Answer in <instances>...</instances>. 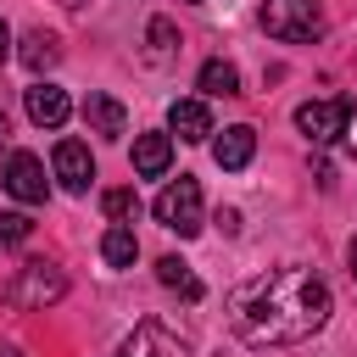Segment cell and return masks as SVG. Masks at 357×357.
<instances>
[{
  "label": "cell",
  "instance_id": "obj_4",
  "mask_svg": "<svg viewBox=\"0 0 357 357\" xmlns=\"http://www.w3.org/2000/svg\"><path fill=\"white\" fill-rule=\"evenodd\" d=\"M156 223L162 229H173L178 240H190V234H201V184L190 178V173H178L162 195H156Z\"/></svg>",
  "mask_w": 357,
  "mask_h": 357
},
{
  "label": "cell",
  "instance_id": "obj_25",
  "mask_svg": "<svg viewBox=\"0 0 357 357\" xmlns=\"http://www.w3.org/2000/svg\"><path fill=\"white\" fill-rule=\"evenodd\" d=\"M0 357H22V351H17V346H0Z\"/></svg>",
  "mask_w": 357,
  "mask_h": 357
},
{
  "label": "cell",
  "instance_id": "obj_13",
  "mask_svg": "<svg viewBox=\"0 0 357 357\" xmlns=\"http://www.w3.org/2000/svg\"><path fill=\"white\" fill-rule=\"evenodd\" d=\"M167 128H173L178 139H206V134H212L206 100H173V106H167Z\"/></svg>",
  "mask_w": 357,
  "mask_h": 357
},
{
  "label": "cell",
  "instance_id": "obj_24",
  "mask_svg": "<svg viewBox=\"0 0 357 357\" xmlns=\"http://www.w3.org/2000/svg\"><path fill=\"white\" fill-rule=\"evenodd\" d=\"M346 257H351V279H357V240H351V251H346Z\"/></svg>",
  "mask_w": 357,
  "mask_h": 357
},
{
  "label": "cell",
  "instance_id": "obj_7",
  "mask_svg": "<svg viewBox=\"0 0 357 357\" xmlns=\"http://www.w3.org/2000/svg\"><path fill=\"white\" fill-rule=\"evenodd\" d=\"M117 357H190V346H184L167 324L145 318V324H134V335L117 346Z\"/></svg>",
  "mask_w": 357,
  "mask_h": 357
},
{
  "label": "cell",
  "instance_id": "obj_20",
  "mask_svg": "<svg viewBox=\"0 0 357 357\" xmlns=\"http://www.w3.org/2000/svg\"><path fill=\"white\" fill-rule=\"evenodd\" d=\"M33 234V218L28 212H0V245H22Z\"/></svg>",
  "mask_w": 357,
  "mask_h": 357
},
{
  "label": "cell",
  "instance_id": "obj_10",
  "mask_svg": "<svg viewBox=\"0 0 357 357\" xmlns=\"http://www.w3.org/2000/svg\"><path fill=\"white\" fill-rule=\"evenodd\" d=\"M212 156H218V167H223V173H240V167L257 156V128H245V123L223 128V134H218V145H212Z\"/></svg>",
  "mask_w": 357,
  "mask_h": 357
},
{
  "label": "cell",
  "instance_id": "obj_2",
  "mask_svg": "<svg viewBox=\"0 0 357 357\" xmlns=\"http://www.w3.org/2000/svg\"><path fill=\"white\" fill-rule=\"evenodd\" d=\"M61 296H67V273H61L56 262H45V257L22 262V268L11 273V284H6V301H11L17 312H39V307H50V301H61Z\"/></svg>",
  "mask_w": 357,
  "mask_h": 357
},
{
  "label": "cell",
  "instance_id": "obj_23",
  "mask_svg": "<svg viewBox=\"0 0 357 357\" xmlns=\"http://www.w3.org/2000/svg\"><path fill=\"white\" fill-rule=\"evenodd\" d=\"M6 139H11V123H6V112H0V145H6Z\"/></svg>",
  "mask_w": 357,
  "mask_h": 357
},
{
  "label": "cell",
  "instance_id": "obj_6",
  "mask_svg": "<svg viewBox=\"0 0 357 357\" xmlns=\"http://www.w3.org/2000/svg\"><path fill=\"white\" fill-rule=\"evenodd\" d=\"M0 184H6V195H17L22 206H39V201L50 195V184H45V162H39L33 151H11V156L0 162Z\"/></svg>",
  "mask_w": 357,
  "mask_h": 357
},
{
  "label": "cell",
  "instance_id": "obj_26",
  "mask_svg": "<svg viewBox=\"0 0 357 357\" xmlns=\"http://www.w3.org/2000/svg\"><path fill=\"white\" fill-rule=\"evenodd\" d=\"M56 6H84V0H56Z\"/></svg>",
  "mask_w": 357,
  "mask_h": 357
},
{
  "label": "cell",
  "instance_id": "obj_18",
  "mask_svg": "<svg viewBox=\"0 0 357 357\" xmlns=\"http://www.w3.org/2000/svg\"><path fill=\"white\" fill-rule=\"evenodd\" d=\"M201 89H206V95H240L234 61H206V67H201Z\"/></svg>",
  "mask_w": 357,
  "mask_h": 357
},
{
  "label": "cell",
  "instance_id": "obj_19",
  "mask_svg": "<svg viewBox=\"0 0 357 357\" xmlns=\"http://www.w3.org/2000/svg\"><path fill=\"white\" fill-rule=\"evenodd\" d=\"M100 212H106L112 223H128V218H139V195H134V190H106V195H100Z\"/></svg>",
  "mask_w": 357,
  "mask_h": 357
},
{
  "label": "cell",
  "instance_id": "obj_22",
  "mask_svg": "<svg viewBox=\"0 0 357 357\" xmlns=\"http://www.w3.org/2000/svg\"><path fill=\"white\" fill-rule=\"evenodd\" d=\"M11 56V33H6V22H0V61Z\"/></svg>",
  "mask_w": 357,
  "mask_h": 357
},
{
  "label": "cell",
  "instance_id": "obj_8",
  "mask_svg": "<svg viewBox=\"0 0 357 357\" xmlns=\"http://www.w3.org/2000/svg\"><path fill=\"white\" fill-rule=\"evenodd\" d=\"M22 106H28V117H33L39 128H61V123L73 117V100H67V89H56V84L22 89Z\"/></svg>",
  "mask_w": 357,
  "mask_h": 357
},
{
  "label": "cell",
  "instance_id": "obj_21",
  "mask_svg": "<svg viewBox=\"0 0 357 357\" xmlns=\"http://www.w3.org/2000/svg\"><path fill=\"white\" fill-rule=\"evenodd\" d=\"M218 229H223V234H234V229H240V212H234V206H223V212H218Z\"/></svg>",
  "mask_w": 357,
  "mask_h": 357
},
{
  "label": "cell",
  "instance_id": "obj_1",
  "mask_svg": "<svg viewBox=\"0 0 357 357\" xmlns=\"http://www.w3.org/2000/svg\"><path fill=\"white\" fill-rule=\"evenodd\" d=\"M329 318V284L312 268H268L229 296V329L245 346H296Z\"/></svg>",
  "mask_w": 357,
  "mask_h": 357
},
{
  "label": "cell",
  "instance_id": "obj_3",
  "mask_svg": "<svg viewBox=\"0 0 357 357\" xmlns=\"http://www.w3.org/2000/svg\"><path fill=\"white\" fill-rule=\"evenodd\" d=\"M262 28H268V39L312 45L324 33V11H318V0H262Z\"/></svg>",
  "mask_w": 357,
  "mask_h": 357
},
{
  "label": "cell",
  "instance_id": "obj_14",
  "mask_svg": "<svg viewBox=\"0 0 357 357\" xmlns=\"http://www.w3.org/2000/svg\"><path fill=\"white\" fill-rule=\"evenodd\" d=\"M178 56V28L167 17H151L145 22V67H167Z\"/></svg>",
  "mask_w": 357,
  "mask_h": 357
},
{
  "label": "cell",
  "instance_id": "obj_5",
  "mask_svg": "<svg viewBox=\"0 0 357 357\" xmlns=\"http://www.w3.org/2000/svg\"><path fill=\"white\" fill-rule=\"evenodd\" d=\"M351 112H357V100H351V95L307 100V106H296V128H301L312 145H335V139L351 128Z\"/></svg>",
  "mask_w": 357,
  "mask_h": 357
},
{
  "label": "cell",
  "instance_id": "obj_15",
  "mask_svg": "<svg viewBox=\"0 0 357 357\" xmlns=\"http://www.w3.org/2000/svg\"><path fill=\"white\" fill-rule=\"evenodd\" d=\"M17 61H22L28 73H50V67L61 61V45H56V33H45V28L22 33V50H17Z\"/></svg>",
  "mask_w": 357,
  "mask_h": 357
},
{
  "label": "cell",
  "instance_id": "obj_9",
  "mask_svg": "<svg viewBox=\"0 0 357 357\" xmlns=\"http://www.w3.org/2000/svg\"><path fill=\"white\" fill-rule=\"evenodd\" d=\"M56 178H61V190L84 195V190H89V178H95L89 145H78V139H61V145H56Z\"/></svg>",
  "mask_w": 357,
  "mask_h": 357
},
{
  "label": "cell",
  "instance_id": "obj_17",
  "mask_svg": "<svg viewBox=\"0 0 357 357\" xmlns=\"http://www.w3.org/2000/svg\"><path fill=\"white\" fill-rule=\"evenodd\" d=\"M100 257H106L112 268H134V257H139V240H134V229L112 223V229L100 234Z\"/></svg>",
  "mask_w": 357,
  "mask_h": 357
},
{
  "label": "cell",
  "instance_id": "obj_16",
  "mask_svg": "<svg viewBox=\"0 0 357 357\" xmlns=\"http://www.w3.org/2000/svg\"><path fill=\"white\" fill-rule=\"evenodd\" d=\"M156 279H162L167 290H178L184 301H201V279L190 273V262H184V257H156Z\"/></svg>",
  "mask_w": 357,
  "mask_h": 357
},
{
  "label": "cell",
  "instance_id": "obj_11",
  "mask_svg": "<svg viewBox=\"0 0 357 357\" xmlns=\"http://www.w3.org/2000/svg\"><path fill=\"white\" fill-rule=\"evenodd\" d=\"M173 167V134H139L134 139V173L139 178H162Z\"/></svg>",
  "mask_w": 357,
  "mask_h": 357
},
{
  "label": "cell",
  "instance_id": "obj_12",
  "mask_svg": "<svg viewBox=\"0 0 357 357\" xmlns=\"http://www.w3.org/2000/svg\"><path fill=\"white\" fill-rule=\"evenodd\" d=\"M84 123H89L100 139H123V128H128V112H123L112 95H89V100H84Z\"/></svg>",
  "mask_w": 357,
  "mask_h": 357
}]
</instances>
